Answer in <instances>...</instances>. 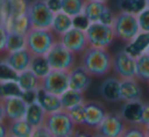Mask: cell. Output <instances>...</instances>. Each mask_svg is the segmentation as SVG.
Instances as JSON below:
<instances>
[{
  "label": "cell",
  "mask_w": 149,
  "mask_h": 137,
  "mask_svg": "<svg viewBox=\"0 0 149 137\" xmlns=\"http://www.w3.org/2000/svg\"><path fill=\"white\" fill-rule=\"evenodd\" d=\"M33 55L32 53L27 49H22L15 52H10V53H6V56L3 60L13 68V70L19 73V72L27 70L30 68L31 65V61Z\"/></svg>",
  "instance_id": "9a60e30c"
},
{
  "label": "cell",
  "mask_w": 149,
  "mask_h": 137,
  "mask_svg": "<svg viewBox=\"0 0 149 137\" xmlns=\"http://www.w3.org/2000/svg\"><path fill=\"white\" fill-rule=\"evenodd\" d=\"M48 7L53 13H56L58 11H61V2L60 0H46Z\"/></svg>",
  "instance_id": "7bdbcfd3"
},
{
  "label": "cell",
  "mask_w": 149,
  "mask_h": 137,
  "mask_svg": "<svg viewBox=\"0 0 149 137\" xmlns=\"http://www.w3.org/2000/svg\"><path fill=\"white\" fill-rule=\"evenodd\" d=\"M30 69L41 79L51 70L45 56H33Z\"/></svg>",
  "instance_id": "f1b7e54d"
},
{
  "label": "cell",
  "mask_w": 149,
  "mask_h": 137,
  "mask_svg": "<svg viewBox=\"0 0 149 137\" xmlns=\"http://www.w3.org/2000/svg\"><path fill=\"white\" fill-rule=\"evenodd\" d=\"M40 87L55 96H60L68 88V71L51 69L40 79Z\"/></svg>",
  "instance_id": "ba28073f"
},
{
  "label": "cell",
  "mask_w": 149,
  "mask_h": 137,
  "mask_svg": "<svg viewBox=\"0 0 149 137\" xmlns=\"http://www.w3.org/2000/svg\"><path fill=\"white\" fill-rule=\"evenodd\" d=\"M26 48V36L21 34L11 33L8 32L7 36L6 45H5V53L15 52L19 50L25 49Z\"/></svg>",
  "instance_id": "f546056e"
},
{
  "label": "cell",
  "mask_w": 149,
  "mask_h": 137,
  "mask_svg": "<svg viewBox=\"0 0 149 137\" xmlns=\"http://www.w3.org/2000/svg\"><path fill=\"white\" fill-rule=\"evenodd\" d=\"M70 28H72V17L65 14L62 11L54 13L51 27H50V30L53 32L54 35H57L59 37L66 31H68Z\"/></svg>",
  "instance_id": "603a6c76"
},
{
  "label": "cell",
  "mask_w": 149,
  "mask_h": 137,
  "mask_svg": "<svg viewBox=\"0 0 149 137\" xmlns=\"http://www.w3.org/2000/svg\"><path fill=\"white\" fill-rule=\"evenodd\" d=\"M126 127V121L122 118L120 113H107L96 128V134L105 137L123 136Z\"/></svg>",
  "instance_id": "9c48e42d"
},
{
  "label": "cell",
  "mask_w": 149,
  "mask_h": 137,
  "mask_svg": "<svg viewBox=\"0 0 149 137\" xmlns=\"http://www.w3.org/2000/svg\"><path fill=\"white\" fill-rule=\"evenodd\" d=\"M36 102L42 107L46 114L62 109L59 96L50 94L42 87H39L36 90Z\"/></svg>",
  "instance_id": "e0dca14e"
},
{
  "label": "cell",
  "mask_w": 149,
  "mask_h": 137,
  "mask_svg": "<svg viewBox=\"0 0 149 137\" xmlns=\"http://www.w3.org/2000/svg\"><path fill=\"white\" fill-rule=\"evenodd\" d=\"M145 53H147L149 55V46H148V48H147V50H146V52H145Z\"/></svg>",
  "instance_id": "c3c4849f"
},
{
  "label": "cell",
  "mask_w": 149,
  "mask_h": 137,
  "mask_svg": "<svg viewBox=\"0 0 149 137\" xmlns=\"http://www.w3.org/2000/svg\"><path fill=\"white\" fill-rule=\"evenodd\" d=\"M27 17L31 28L50 29L54 13L48 7L46 0H34L28 4Z\"/></svg>",
  "instance_id": "8992f818"
},
{
  "label": "cell",
  "mask_w": 149,
  "mask_h": 137,
  "mask_svg": "<svg viewBox=\"0 0 149 137\" xmlns=\"http://www.w3.org/2000/svg\"><path fill=\"white\" fill-rule=\"evenodd\" d=\"M90 23H91L90 21L83 13H80V14L72 17V27L82 30V31H86V29L89 27Z\"/></svg>",
  "instance_id": "74e56055"
},
{
  "label": "cell",
  "mask_w": 149,
  "mask_h": 137,
  "mask_svg": "<svg viewBox=\"0 0 149 137\" xmlns=\"http://www.w3.org/2000/svg\"><path fill=\"white\" fill-rule=\"evenodd\" d=\"M120 7L122 11L137 15L147 7V0H120Z\"/></svg>",
  "instance_id": "d6a6232c"
},
{
  "label": "cell",
  "mask_w": 149,
  "mask_h": 137,
  "mask_svg": "<svg viewBox=\"0 0 149 137\" xmlns=\"http://www.w3.org/2000/svg\"><path fill=\"white\" fill-rule=\"evenodd\" d=\"M120 98L125 102L140 100L142 90L136 78H124L120 80Z\"/></svg>",
  "instance_id": "d6986e66"
},
{
  "label": "cell",
  "mask_w": 149,
  "mask_h": 137,
  "mask_svg": "<svg viewBox=\"0 0 149 137\" xmlns=\"http://www.w3.org/2000/svg\"><path fill=\"white\" fill-rule=\"evenodd\" d=\"M58 41L74 54H82L88 48V42L85 31L77 28H70L68 31L59 36Z\"/></svg>",
  "instance_id": "30bf717a"
},
{
  "label": "cell",
  "mask_w": 149,
  "mask_h": 137,
  "mask_svg": "<svg viewBox=\"0 0 149 137\" xmlns=\"http://www.w3.org/2000/svg\"><path fill=\"white\" fill-rule=\"evenodd\" d=\"M140 125L143 127L149 125V103H144V105H143Z\"/></svg>",
  "instance_id": "60d3db41"
},
{
  "label": "cell",
  "mask_w": 149,
  "mask_h": 137,
  "mask_svg": "<svg viewBox=\"0 0 149 137\" xmlns=\"http://www.w3.org/2000/svg\"><path fill=\"white\" fill-rule=\"evenodd\" d=\"M123 136H128V137H132V136L143 137V136H145L143 126H141L140 124H133V126H131V127H126L124 133H123Z\"/></svg>",
  "instance_id": "8d00e7d4"
},
{
  "label": "cell",
  "mask_w": 149,
  "mask_h": 137,
  "mask_svg": "<svg viewBox=\"0 0 149 137\" xmlns=\"http://www.w3.org/2000/svg\"><path fill=\"white\" fill-rule=\"evenodd\" d=\"M85 114H84V127L96 129L107 114L105 108L96 101L84 102Z\"/></svg>",
  "instance_id": "7c38bea8"
},
{
  "label": "cell",
  "mask_w": 149,
  "mask_h": 137,
  "mask_svg": "<svg viewBox=\"0 0 149 137\" xmlns=\"http://www.w3.org/2000/svg\"><path fill=\"white\" fill-rule=\"evenodd\" d=\"M114 17H116V15H114L113 13H112V11L107 7V8L104 10V12L102 13L101 17H100L99 23H104V25H112L113 21H114Z\"/></svg>",
  "instance_id": "ab89813d"
},
{
  "label": "cell",
  "mask_w": 149,
  "mask_h": 137,
  "mask_svg": "<svg viewBox=\"0 0 149 137\" xmlns=\"http://www.w3.org/2000/svg\"><path fill=\"white\" fill-rule=\"evenodd\" d=\"M143 105L144 103L140 100L129 101L124 104L120 111V115L126 121V123L130 124H140L141 115H142Z\"/></svg>",
  "instance_id": "2e32d148"
},
{
  "label": "cell",
  "mask_w": 149,
  "mask_h": 137,
  "mask_svg": "<svg viewBox=\"0 0 149 137\" xmlns=\"http://www.w3.org/2000/svg\"><path fill=\"white\" fill-rule=\"evenodd\" d=\"M88 45L96 48H107L113 42L114 32L111 25L99 21L91 23L85 31Z\"/></svg>",
  "instance_id": "52a82bcc"
},
{
  "label": "cell",
  "mask_w": 149,
  "mask_h": 137,
  "mask_svg": "<svg viewBox=\"0 0 149 137\" xmlns=\"http://www.w3.org/2000/svg\"><path fill=\"white\" fill-rule=\"evenodd\" d=\"M3 25H5V28H6L8 32L21 34V35L25 36L28 33V31L31 29V25H30L27 13L19 15V17H9L8 19H6V21Z\"/></svg>",
  "instance_id": "7402d4cb"
},
{
  "label": "cell",
  "mask_w": 149,
  "mask_h": 137,
  "mask_svg": "<svg viewBox=\"0 0 149 137\" xmlns=\"http://www.w3.org/2000/svg\"><path fill=\"white\" fill-rule=\"evenodd\" d=\"M120 80L116 77H109L105 79L100 87L101 96L107 102H118L120 101Z\"/></svg>",
  "instance_id": "ffe728a7"
},
{
  "label": "cell",
  "mask_w": 149,
  "mask_h": 137,
  "mask_svg": "<svg viewBox=\"0 0 149 137\" xmlns=\"http://www.w3.org/2000/svg\"><path fill=\"white\" fill-rule=\"evenodd\" d=\"M55 42V36L50 29L31 28L26 34V48L33 56H45Z\"/></svg>",
  "instance_id": "3957f363"
},
{
  "label": "cell",
  "mask_w": 149,
  "mask_h": 137,
  "mask_svg": "<svg viewBox=\"0 0 149 137\" xmlns=\"http://www.w3.org/2000/svg\"><path fill=\"white\" fill-rule=\"evenodd\" d=\"M111 68L120 78H136V59L123 50L112 58Z\"/></svg>",
  "instance_id": "8fae6325"
},
{
  "label": "cell",
  "mask_w": 149,
  "mask_h": 137,
  "mask_svg": "<svg viewBox=\"0 0 149 137\" xmlns=\"http://www.w3.org/2000/svg\"><path fill=\"white\" fill-rule=\"evenodd\" d=\"M6 118H5V111H4V107H3L2 101L0 100V122L1 121H5Z\"/></svg>",
  "instance_id": "f6af8a7d"
},
{
  "label": "cell",
  "mask_w": 149,
  "mask_h": 137,
  "mask_svg": "<svg viewBox=\"0 0 149 137\" xmlns=\"http://www.w3.org/2000/svg\"><path fill=\"white\" fill-rule=\"evenodd\" d=\"M139 28L141 32H149V7L143 9L137 14Z\"/></svg>",
  "instance_id": "d590c367"
},
{
  "label": "cell",
  "mask_w": 149,
  "mask_h": 137,
  "mask_svg": "<svg viewBox=\"0 0 149 137\" xmlns=\"http://www.w3.org/2000/svg\"><path fill=\"white\" fill-rule=\"evenodd\" d=\"M147 1H148V0H147Z\"/></svg>",
  "instance_id": "f907efd6"
},
{
  "label": "cell",
  "mask_w": 149,
  "mask_h": 137,
  "mask_svg": "<svg viewBox=\"0 0 149 137\" xmlns=\"http://www.w3.org/2000/svg\"><path fill=\"white\" fill-rule=\"evenodd\" d=\"M45 111L42 109V107L37 102H33L31 104H28L27 112L25 115V120L31 125L32 127H37L42 125L45 119Z\"/></svg>",
  "instance_id": "d4e9b609"
},
{
  "label": "cell",
  "mask_w": 149,
  "mask_h": 137,
  "mask_svg": "<svg viewBox=\"0 0 149 137\" xmlns=\"http://www.w3.org/2000/svg\"><path fill=\"white\" fill-rule=\"evenodd\" d=\"M60 2L62 12L74 17L83 12L86 0H60Z\"/></svg>",
  "instance_id": "4dcf8cb0"
},
{
  "label": "cell",
  "mask_w": 149,
  "mask_h": 137,
  "mask_svg": "<svg viewBox=\"0 0 149 137\" xmlns=\"http://www.w3.org/2000/svg\"><path fill=\"white\" fill-rule=\"evenodd\" d=\"M147 7H149V0L147 1Z\"/></svg>",
  "instance_id": "681fc988"
},
{
  "label": "cell",
  "mask_w": 149,
  "mask_h": 137,
  "mask_svg": "<svg viewBox=\"0 0 149 137\" xmlns=\"http://www.w3.org/2000/svg\"><path fill=\"white\" fill-rule=\"evenodd\" d=\"M85 102V101H84ZM83 103L76 105V106L72 107L70 109H66V112L70 115V119L74 121L76 125L79 126H83L84 124V114H85V105Z\"/></svg>",
  "instance_id": "836d02e7"
},
{
  "label": "cell",
  "mask_w": 149,
  "mask_h": 137,
  "mask_svg": "<svg viewBox=\"0 0 149 137\" xmlns=\"http://www.w3.org/2000/svg\"><path fill=\"white\" fill-rule=\"evenodd\" d=\"M8 31L3 23H0V54L5 51V45H6Z\"/></svg>",
  "instance_id": "f35d334b"
},
{
  "label": "cell",
  "mask_w": 149,
  "mask_h": 137,
  "mask_svg": "<svg viewBox=\"0 0 149 137\" xmlns=\"http://www.w3.org/2000/svg\"><path fill=\"white\" fill-rule=\"evenodd\" d=\"M17 73L13 70L4 60H0V81H7V80H17Z\"/></svg>",
  "instance_id": "e575fe53"
},
{
  "label": "cell",
  "mask_w": 149,
  "mask_h": 137,
  "mask_svg": "<svg viewBox=\"0 0 149 137\" xmlns=\"http://www.w3.org/2000/svg\"><path fill=\"white\" fill-rule=\"evenodd\" d=\"M136 78L149 82V55L147 53L136 58Z\"/></svg>",
  "instance_id": "1f68e13d"
},
{
  "label": "cell",
  "mask_w": 149,
  "mask_h": 137,
  "mask_svg": "<svg viewBox=\"0 0 149 137\" xmlns=\"http://www.w3.org/2000/svg\"><path fill=\"white\" fill-rule=\"evenodd\" d=\"M1 101L4 107L5 118L7 121L25 119L28 103L22 96H10Z\"/></svg>",
  "instance_id": "4fadbf2b"
},
{
  "label": "cell",
  "mask_w": 149,
  "mask_h": 137,
  "mask_svg": "<svg viewBox=\"0 0 149 137\" xmlns=\"http://www.w3.org/2000/svg\"><path fill=\"white\" fill-rule=\"evenodd\" d=\"M96 1H101V2H107V1H108V0H96Z\"/></svg>",
  "instance_id": "7dc6e473"
},
{
  "label": "cell",
  "mask_w": 149,
  "mask_h": 137,
  "mask_svg": "<svg viewBox=\"0 0 149 137\" xmlns=\"http://www.w3.org/2000/svg\"><path fill=\"white\" fill-rule=\"evenodd\" d=\"M43 124L50 132L51 136L55 137L74 136L77 126L70 119L65 109H60L55 112L46 114Z\"/></svg>",
  "instance_id": "7a4b0ae2"
},
{
  "label": "cell",
  "mask_w": 149,
  "mask_h": 137,
  "mask_svg": "<svg viewBox=\"0 0 149 137\" xmlns=\"http://www.w3.org/2000/svg\"><path fill=\"white\" fill-rule=\"evenodd\" d=\"M143 129H144L145 136H149V125H147V126H144V127H143Z\"/></svg>",
  "instance_id": "bcb514c9"
},
{
  "label": "cell",
  "mask_w": 149,
  "mask_h": 137,
  "mask_svg": "<svg viewBox=\"0 0 149 137\" xmlns=\"http://www.w3.org/2000/svg\"><path fill=\"white\" fill-rule=\"evenodd\" d=\"M149 46V32H139L138 35L128 42L124 51L133 58H138L140 55L145 53Z\"/></svg>",
  "instance_id": "ac0fdd59"
},
{
  "label": "cell",
  "mask_w": 149,
  "mask_h": 137,
  "mask_svg": "<svg viewBox=\"0 0 149 137\" xmlns=\"http://www.w3.org/2000/svg\"><path fill=\"white\" fill-rule=\"evenodd\" d=\"M32 136H51L50 132L47 130L44 124L39 125V126L35 127L33 129V132H32Z\"/></svg>",
  "instance_id": "b9f144b4"
},
{
  "label": "cell",
  "mask_w": 149,
  "mask_h": 137,
  "mask_svg": "<svg viewBox=\"0 0 149 137\" xmlns=\"http://www.w3.org/2000/svg\"><path fill=\"white\" fill-rule=\"evenodd\" d=\"M111 27L116 38L127 43L132 41L140 32L137 15L126 11H122L116 15Z\"/></svg>",
  "instance_id": "277c9868"
},
{
  "label": "cell",
  "mask_w": 149,
  "mask_h": 137,
  "mask_svg": "<svg viewBox=\"0 0 149 137\" xmlns=\"http://www.w3.org/2000/svg\"><path fill=\"white\" fill-rule=\"evenodd\" d=\"M81 55V66L90 75L103 76L111 69L112 57L107 51V48L88 46Z\"/></svg>",
  "instance_id": "6da1fadb"
},
{
  "label": "cell",
  "mask_w": 149,
  "mask_h": 137,
  "mask_svg": "<svg viewBox=\"0 0 149 137\" xmlns=\"http://www.w3.org/2000/svg\"><path fill=\"white\" fill-rule=\"evenodd\" d=\"M8 136V131H7V125L4 121L0 122V137Z\"/></svg>",
  "instance_id": "ee69618b"
},
{
  "label": "cell",
  "mask_w": 149,
  "mask_h": 137,
  "mask_svg": "<svg viewBox=\"0 0 149 137\" xmlns=\"http://www.w3.org/2000/svg\"><path fill=\"white\" fill-rule=\"evenodd\" d=\"M17 81L23 92L37 90L40 87V78L30 68L19 72Z\"/></svg>",
  "instance_id": "cb8c5ba5"
},
{
  "label": "cell",
  "mask_w": 149,
  "mask_h": 137,
  "mask_svg": "<svg viewBox=\"0 0 149 137\" xmlns=\"http://www.w3.org/2000/svg\"><path fill=\"white\" fill-rule=\"evenodd\" d=\"M106 8H107V5L105 2L96 1V0H86L82 13L89 19L90 23H95V21H99L100 17Z\"/></svg>",
  "instance_id": "44dd1931"
},
{
  "label": "cell",
  "mask_w": 149,
  "mask_h": 137,
  "mask_svg": "<svg viewBox=\"0 0 149 137\" xmlns=\"http://www.w3.org/2000/svg\"><path fill=\"white\" fill-rule=\"evenodd\" d=\"M59 98L62 109H65V110L85 101L84 100V92L70 89V88H68L65 92H62L59 96Z\"/></svg>",
  "instance_id": "4316f807"
},
{
  "label": "cell",
  "mask_w": 149,
  "mask_h": 137,
  "mask_svg": "<svg viewBox=\"0 0 149 137\" xmlns=\"http://www.w3.org/2000/svg\"><path fill=\"white\" fill-rule=\"evenodd\" d=\"M33 129H34V127H32L25 119L8 121V125H7L8 136L30 137V136H32Z\"/></svg>",
  "instance_id": "484cf974"
},
{
  "label": "cell",
  "mask_w": 149,
  "mask_h": 137,
  "mask_svg": "<svg viewBox=\"0 0 149 137\" xmlns=\"http://www.w3.org/2000/svg\"><path fill=\"white\" fill-rule=\"evenodd\" d=\"M45 57L51 69L70 71L76 66V54L66 49L59 41L53 44Z\"/></svg>",
  "instance_id": "5b68a950"
},
{
  "label": "cell",
  "mask_w": 149,
  "mask_h": 137,
  "mask_svg": "<svg viewBox=\"0 0 149 137\" xmlns=\"http://www.w3.org/2000/svg\"><path fill=\"white\" fill-rule=\"evenodd\" d=\"M92 82L90 75L81 65L74 66L68 71V88L84 92L89 88Z\"/></svg>",
  "instance_id": "5bb4252c"
},
{
  "label": "cell",
  "mask_w": 149,
  "mask_h": 137,
  "mask_svg": "<svg viewBox=\"0 0 149 137\" xmlns=\"http://www.w3.org/2000/svg\"><path fill=\"white\" fill-rule=\"evenodd\" d=\"M23 92L15 80L0 81V100H4L10 96H22Z\"/></svg>",
  "instance_id": "83f0119b"
}]
</instances>
